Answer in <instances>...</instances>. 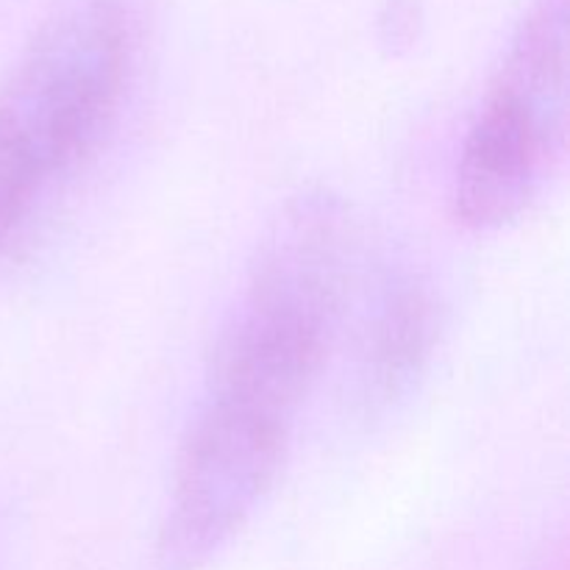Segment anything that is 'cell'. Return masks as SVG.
<instances>
[{
	"instance_id": "obj_1",
	"label": "cell",
	"mask_w": 570,
	"mask_h": 570,
	"mask_svg": "<svg viewBox=\"0 0 570 570\" xmlns=\"http://www.w3.org/2000/svg\"><path fill=\"white\" fill-rule=\"evenodd\" d=\"M348 265L351 232L337 200L304 195L284 206L212 351L209 395L295 421L326 362Z\"/></svg>"
},
{
	"instance_id": "obj_2",
	"label": "cell",
	"mask_w": 570,
	"mask_h": 570,
	"mask_svg": "<svg viewBox=\"0 0 570 570\" xmlns=\"http://www.w3.org/2000/svg\"><path fill=\"white\" fill-rule=\"evenodd\" d=\"M134 33L117 0H81L39 28L0 83V248L115 120Z\"/></svg>"
},
{
	"instance_id": "obj_3",
	"label": "cell",
	"mask_w": 570,
	"mask_h": 570,
	"mask_svg": "<svg viewBox=\"0 0 570 570\" xmlns=\"http://www.w3.org/2000/svg\"><path fill=\"white\" fill-rule=\"evenodd\" d=\"M566 128L568 0H538L462 142L456 217L476 232L518 220L562 159Z\"/></svg>"
},
{
	"instance_id": "obj_4",
	"label": "cell",
	"mask_w": 570,
	"mask_h": 570,
	"mask_svg": "<svg viewBox=\"0 0 570 570\" xmlns=\"http://www.w3.org/2000/svg\"><path fill=\"white\" fill-rule=\"evenodd\" d=\"M293 423L206 395L173 468L156 543L161 570L204 568L250 521L282 476Z\"/></svg>"
},
{
	"instance_id": "obj_5",
	"label": "cell",
	"mask_w": 570,
	"mask_h": 570,
	"mask_svg": "<svg viewBox=\"0 0 570 570\" xmlns=\"http://www.w3.org/2000/svg\"><path fill=\"white\" fill-rule=\"evenodd\" d=\"M440 317L432 295L415 282L384 293L362 348V393L367 404L390 406L412 393L438 348Z\"/></svg>"
}]
</instances>
